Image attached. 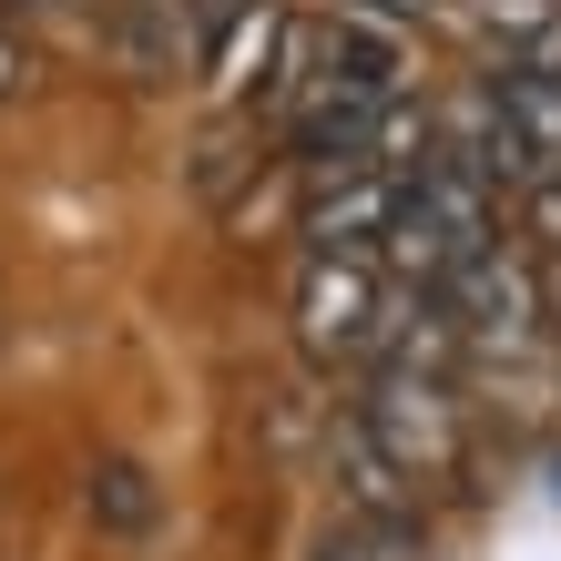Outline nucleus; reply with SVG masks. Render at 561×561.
<instances>
[{
    "instance_id": "nucleus-1",
    "label": "nucleus",
    "mask_w": 561,
    "mask_h": 561,
    "mask_svg": "<svg viewBox=\"0 0 561 561\" xmlns=\"http://www.w3.org/2000/svg\"><path fill=\"white\" fill-rule=\"evenodd\" d=\"M347 419L378 439V459H388L409 490H419V480H449L459 459H470V419H459L449 378L399 368V357H378V368H368V399H357Z\"/></svg>"
},
{
    "instance_id": "nucleus-2",
    "label": "nucleus",
    "mask_w": 561,
    "mask_h": 561,
    "mask_svg": "<svg viewBox=\"0 0 561 561\" xmlns=\"http://www.w3.org/2000/svg\"><path fill=\"white\" fill-rule=\"evenodd\" d=\"M388 286L378 255H296V347L317 368H378L388 347Z\"/></svg>"
},
{
    "instance_id": "nucleus-3",
    "label": "nucleus",
    "mask_w": 561,
    "mask_h": 561,
    "mask_svg": "<svg viewBox=\"0 0 561 561\" xmlns=\"http://www.w3.org/2000/svg\"><path fill=\"white\" fill-rule=\"evenodd\" d=\"M428 307L449 317V337L459 347H531L541 337V276H531V255L520 245H490V255H459V266L428 286Z\"/></svg>"
},
{
    "instance_id": "nucleus-4",
    "label": "nucleus",
    "mask_w": 561,
    "mask_h": 561,
    "mask_svg": "<svg viewBox=\"0 0 561 561\" xmlns=\"http://www.w3.org/2000/svg\"><path fill=\"white\" fill-rule=\"evenodd\" d=\"M399 72H409V42L388 21H357V11H327L307 42H296V103H307V92H337V103H399Z\"/></svg>"
},
{
    "instance_id": "nucleus-5",
    "label": "nucleus",
    "mask_w": 561,
    "mask_h": 561,
    "mask_svg": "<svg viewBox=\"0 0 561 561\" xmlns=\"http://www.w3.org/2000/svg\"><path fill=\"white\" fill-rule=\"evenodd\" d=\"M388 215H399V184L368 174V163H347V174H317V184H307L296 236H307V255H378Z\"/></svg>"
},
{
    "instance_id": "nucleus-6",
    "label": "nucleus",
    "mask_w": 561,
    "mask_h": 561,
    "mask_svg": "<svg viewBox=\"0 0 561 561\" xmlns=\"http://www.w3.org/2000/svg\"><path fill=\"white\" fill-rule=\"evenodd\" d=\"M480 92L501 103L520 153H531L541 174H561V61H501V72H480Z\"/></svg>"
},
{
    "instance_id": "nucleus-7",
    "label": "nucleus",
    "mask_w": 561,
    "mask_h": 561,
    "mask_svg": "<svg viewBox=\"0 0 561 561\" xmlns=\"http://www.w3.org/2000/svg\"><path fill=\"white\" fill-rule=\"evenodd\" d=\"M337 490H347V520H368V531H419V490L378 459V439L357 419H337Z\"/></svg>"
},
{
    "instance_id": "nucleus-8",
    "label": "nucleus",
    "mask_w": 561,
    "mask_h": 561,
    "mask_svg": "<svg viewBox=\"0 0 561 561\" xmlns=\"http://www.w3.org/2000/svg\"><path fill=\"white\" fill-rule=\"evenodd\" d=\"M82 520L92 531H113V541H144L163 501H153V480H144V459H92V480H82Z\"/></svg>"
},
{
    "instance_id": "nucleus-9",
    "label": "nucleus",
    "mask_w": 561,
    "mask_h": 561,
    "mask_svg": "<svg viewBox=\"0 0 561 561\" xmlns=\"http://www.w3.org/2000/svg\"><path fill=\"white\" fill-rule=\"evenodd\" d=\"M307 561H409V541L399 531H368V520H327Z\"/></svg>"
},
{
    "instance_id": "nucleus-10",
    "label": "nucleus",
    "mask_w": 561,
    "mask_h": 561,
    "mask_svg": "<svg viewBox=\"0 0 561 561\" xmlns=\"http://www.w3.org/2000/svg\"><path fill=\"white\" fill-rule=\"evenodd\" d=\"M31 72H42V51H31V42H21L11 21H0V113H11L21 92H31Z\"/></svg>"
},
{
    "instance_id": "nucleus-11",
    "label": "nucleus",
    "mask_w": 561,
    "mask_h": 561,
    "mask_svg": "<svg viewBox=\"0 0 561 561\" xmlns=\"http://www.w3.org/2000/svg\"><path fill=\"white\" fill-rule=\"evenodd\" d=\"M337 11H357V21H388V31H409V21H439L449 0H337Z\"/></svg>"
}]
</instances>
